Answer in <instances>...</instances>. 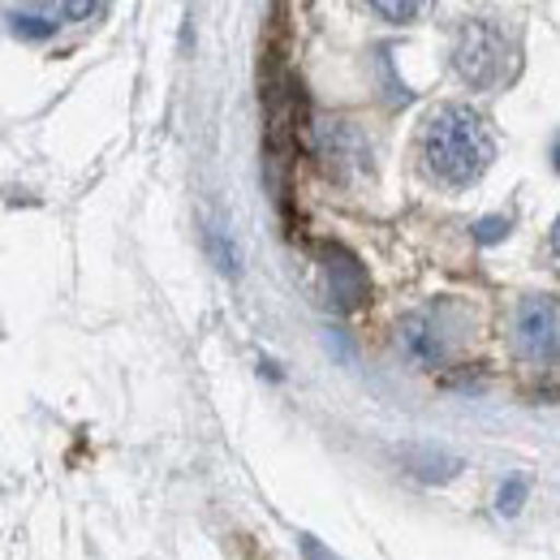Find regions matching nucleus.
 Returning <instances> with one entry per match:
<instances>
[{
	"label": "nucleus",
	"instance_id": "1",
	"mask_svg": "<svg viewBox=\"0 0 560 560\" xmlns=\"http://www.w3.org/2000/svg\"><path fill=\"white\" fill-rule=\"evenodd\" d=\"M422 160L427 173L444 186H470L488 173L495 142L488 121L466 104H440L422 121Z\"/></svg>",
	"mask_w": 560,
	"mask_h": 560
},
{
	"label": "nucleus",
	"instance_id": "2",
	"mask_svg": "<svg viewBox=\"0 0 560 560\" xmlns=\"http://www.w3.org/2000/svg\"><path fill=\"white\" fill-rule=\"evenodd\" d=\"M453 70L475 91H495L517 73V39L491 18H466L453 39Z\"/></svg>",
	"mask_w": 560,
	"mask_h": 560
},
{
	"label": "nucleus",
	"instance_id": "3",
	"mask_svg": "<svg viewBox=\"0 0 560 560\" xmlns=\"http://www.w3.org/2000/svg\"><path fill=\"white\" fill-rule=\"evenodd\" d=\"M315 155L324 160V168L341 182H353L371 168V142L362 139V130L353 121H328L315 130Z\"/></svg>",
	"mask_w": 560,
	"mask_h": 560
},
{
	"label": "nucleus",
	"instance_id": "4",
	"mask_svg": "<svg viewBox=\"0 0 560 560\" xmlns=\"http://www.w3.org/2000/svg\"><path fill=\"white\" fill-rule=\"evenodd\" d=\"M315 255H319V268L328 277L337 311H358L366 302V293H371V280H366V268L358 264V255L341 242H319Z\"/></svg>",
	"mask_w": 560,
	"mask_h": 560
},
{
	"label": "nucleus",
	"instance_id": "5",
	"mask_svg": "<svg viewBox=\"0 0 560 560\" xmlns=\"http://www.w3.org/2000/svg\"><path fill=\"white\" fill-rule=\"evenodd\" d=\"M513 337H517V350L526 353V358H552L560 346L557 306H552L548 298H526V302L517 306Z\"/></svg>",
	"mask_w": 560,
	"mask_h": 560
},
{
	"label": "nucleus",
	"instance_id": "6",
	"mask_svg": "<svg viewBox=\"0 0 560 560\" xmlns=\"http://www.w3.org/2000/svg\"><path fill=\"white\" fill-rule=\"evenodd\" d=\"M397 341H401L406 358H410V362H419V366H435V362H444V332H440V319H435L431 311L410 315V319L397 328Z\"/></svg>",
	"mask_w": 560,
	"mask_h": 560
},
{
	"label": "nucleus",
	"instance_id": "7",
	"mask_svg": "<svg viewBox=\"0 0 560 560\" xmlns=\"http://www.w3.org/2000/svg\"><path fill=\"white\" fill-rule=\"evenodd\" d=\"M401 457H406V466H410L419 479H427V483H444V479H453V475L462 470V457L440 453V448H406Z\"/></svg>",
	"mask_w": 560,
	"mask_h": 560
},
{
	"label": "nucleus",
	"instance_id": "8",
	"mask_svg": "<svg viewBox=\"0 0 560 560\" xmlns=\"http://www.w3.org/2000/svg\"><path fill=\"white\" fill-rule=\"evenodd\" d=\"M61 18H66L61 4L57 9H9V31L18 39H48V35H57Z\"/></svg>",
	"mask_w": 560,
	"mask_h": 560
},
{
	"label": "nucleus",
	"instance_id": "9",
	"mask_svg": "<svg viewBox=\"0 0 560 560\" xmlns=\"http://www.w3.org/2000/svg\"><path fill=\"white\" fill-rule=\"evenodd\" d=\"M208 250H211V259H215V268H220L224 277H237V272H242V264H237V246H233V242H224V233H220V229H208Z\"/></svg>",
	"mask_w": 560,
	"mask_h": 560
},
{
	"label": "nucleus",
	"instance_id": "10",
	"mask_svg": "<svg viewBox=\"0 0 560 560\" xmlns=\"http://www.w3.org/2000/svg\"><path fill=\"white\" fill-rule=\"evenodd\" d=\"M371 13H380V18H393V22H410V18H419V13H422V4H415V0H406V4L371 0Z\"/></svg>",
	"mask_w": 560,
	"mask_h": 560
},
{
	"label": "nucleus",
	"instance_id": "11",
	"mask_svg": "<svg viewBox=\"0 0 560 560\" xmlns=\"http://www.w3.org/2000/svg\"><path fill=\"white\" fill-rule=\"evenodd\" d=\"M522 500H526V483H522V479H509V483L500 488V495H495V509H500V513H517Z\"/></svg>",
	"mask_w": 560,
	"mask_h": 560
},
{
	"label": "nucleus",
	"instance_id": "12",
	"mask_svg": "<svg viewBox=\"0 0 560 560\" xmlns=\"http://www.w3.org/2000/svg\"><path fill=\"white\" fill-rule=\"evenodd\" d=\"M504 233H509V220H504V215H488V220H479V224H475V242H479V246L500 242Z\"/></svg>",
	"mask_w": 560,
	"mask_h": 560
},
{
	"label": "nucleus",
	"instance_id": "13",
	"mask_svg": "<svg viewBox=\"0 0 560 560\" xmlns=\"http://www.w3.org/2000/svg\"><path fill=\"white\" fill-rule=\"evenodd\" d=\"M302 552H306V560H337L332 552H324V548H319V539H315V535H302Z\"/></svg>",
	"mask_w": 560,
	"mask_h": 560
},
{
	"label": "nucleus",
	"instance_id": "14",
	"mask_svg": "<svg viewBox=\"0 0 560 560\" xmlns=\"http://www.w3.org/2000/svg\"><path fill=\"white\" fill-rule=\"evenodd\" d=\"M552 259H557V268H560V215H557V224H552Z\"/></svg>",
	"mask_w": 560,
	"mask_h": 560
}]
</instances>
